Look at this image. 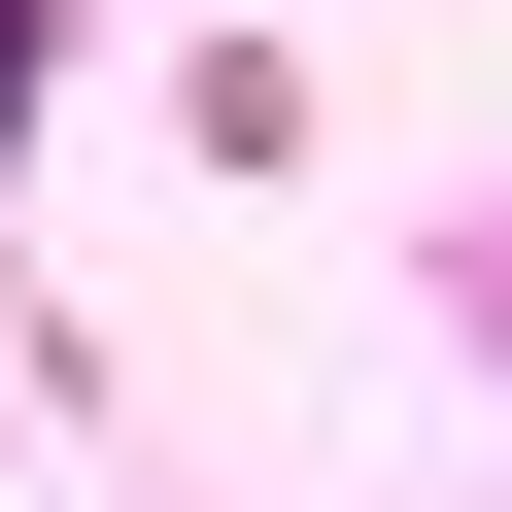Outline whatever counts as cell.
Returning a JSON list of instances; mask_svg holds the SVG:
<instances>
[{
  "label": "cell",
  "instance_id": "1",
  "mask_svg": "<svg viewBox=\"0 0 512 512\" xmlns=\"http://www.w3.org/2000/svg\"><path fill=\"white\" fill-rule=\"evenodd\" d=\"M0 137H35V0H0Z\"/></svg>",
  "mask_w": 512,
  "mask_h": 512
}]
</instances>
